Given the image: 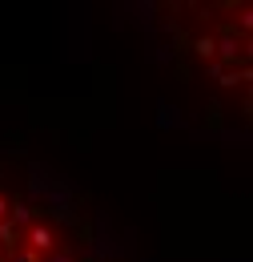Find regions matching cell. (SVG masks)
<instances>
[{
	"label": "cell",
	"instance_id": "6da1fadb",
	"mask_svg": "<svg viewBox=\"0 0 253 262\" xmlns=\"http://www.w3.org/2000/svg\"><path fill=\"white\" fill-rule=\"evenodd\" d=\"M24 246H29L32 254H48V250H57V230L44 226V222H36V226H29V234H24Z\"/></svg>",
	"mask_w": 253,
	"mask_h": 262
},
{
	"label": "cell",
	"instance_id": "7a4b0ae2",
	"mask_svg": "<svg viewBox=\"0 0 253 262\" xmlns=\"http://www.w3.org/2000/svg\"><path fill=\"white\" fill-rule=\"evenodd\" d=\"M0 246H4V250H8V254H12V250H16V246H20V234H16V226H12V222H8V218H4V222H0Z\"/></svg>",
	"mask_w": 253,
	"mask_h": 262
},
{
	"label": "cell",
	"instance_id": "3957f363",
	"mask_svg": "<svg viewBox=\"0 0 253 262\" xmlns=\"http://www.w3.org/2000/svg\"><path fill=\"white\" fill-rule=\"evenodd\" d=\"M193 53L205 57V61H213V57H217V40H213V36H197V40H193Z\"/></svg>",
	"mask_w": 253,
	"mask_h": 262
},
{
	"label": "cell",
	"instance_id": "277c9868",
	"mask_svg": "<svg viewBox=\"0 0 253 262\" xmlns=\"http://www.w3.org/2000/svg\"><path fill=\"white\" fill-rule=\"evenodd\" d=\"M8 210H12V222H32V206H24V202H16Z\"/></svg>",
	"mask_w": 253,
	"mask_h": 262
},
{
	"label": "cell",
	"instance_id": "5b68a950",
	"mask_svg": "<svg viewBox=\"0 0 253 262\" xmlns=\"http://www.w3.org/2000/svg\"><path fill=\"white\" fill-rule=\"evenodd\" d=\"M16 262H40V254H32V250H20V254H16Z\"/></svg>",
	"mask_w": 253,
	"mask_h": 262
},
{
	"label": "cell",
	"instance_id": "8992f818",
	"mask_svg": "<svg viewBox=\"0 0 253 262\" xmlns=\"http://www.w3.org/2000/svg\"><path fill=\"white\" fill-rule=\"evenodd\" d=\"M4 218H8V198L0 194V222H4Z\"/></svg>",
	"mask_w": 253,
	"mask_h": 262
}]
</instances>
